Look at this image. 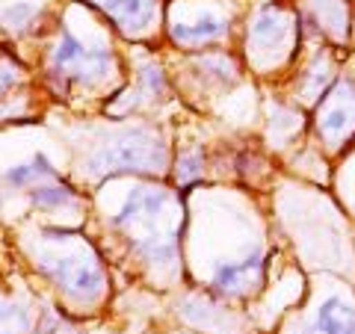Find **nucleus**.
I'll use <instances>...</instances> for the list:
<instances>
[{
  "label": "nucleus",
  "instance_id": "nucleus-1",
  "mask_svg": "<svg viewBox=\"0 0 355 334\" xmlns=\"http://www.w3.org/2000/svg\"><path fill=\"white\" fill-rule=\"evenodd\" d=\"M166 151L160 142H154L151 133L133 130L119 137L116 142L98 148L89 160V169L98 175H113V172H151L163 166Z\"/></svg>",
  "mask_w": 355,
  "mask_h": 334
},
{
  "label": "nucleus",
  "instance_id": "nucleus-2",
  "mask_svg": "<svg viewBox=\"0 0 355 334\" xmlns=\"http://www.w3.org/2000/svg\"><path fill=\"white\" fill-rule=\"evenodd\" d=\"M44 270L53 275V281L62 284L69 293H98L104 287V275L98 270L95 261H86L80 254H69V258H57V261H48Z\"/></svg>",
  "mask_w": 355,
  "mask_h": 334
},
{
  "label": "nucleus",
  "instance_id": "nucleus-3",
  "mask_svg": "<svg viewBox=\"0 0 355 334\" xmlns=\"http://www.w3.org/2000/svg\"><path fill=\"white\" fill-rule=\"evenodd\" d=\"M352 121H355V95L349 86H347V95H343V86H338L335 95L323 98V109L317 113V125L329 142H335L343 137V130H347Z\"/></svg>",
  "mask_w": 355,
  "mask_h": 334
},
{
  "label": "nucleus",
  "instance_id": "nucleus-4",
  "mask_svg": "<svg viewBox=\"0 0 355 334\" xmlns=\"http://www.w3.org/2000/svg\"><path fill=\"white\" fill-rule=\"evenodd\" d=\"M53 65L60 71H86V74H101L107 65V51H86L69 30L62 33V42L53 51Z\"/></svg>",
  "mask_w": 355,
  "mask_h": 334
},
{
  "label": "nucleus",
  "instance_id": "nucleus-5",
  "mask_svg": "<svg viewBox=\"0 0 355 334\" xmlns=\"http://www.w3.org/2000/svg\"><path fill=\"white\" fill-rule=\"evenodd\" d=\"M95 3L128 33L146 30L154 18V9H157L154 0H95Z\"/></svg>",
  "mask_w": 355,
  "mask_h": 334
},
{
  "label": "nucleus",
  "instance_id": "nucleus-6",
  "mask_svg": "<svg viewBox=\"0 0 355 334\" xmlns=\"http://www.w3.org/2000/svg\"><path fill=\"white\" fill-rule=\"evenodd\" d=\"M314 331L317 334H355V305H349L340 296H329L317 308Z\"/></svg>",
  "mask_w": 355,
  "mask_h": 334
},
{
  "label": "nucleus",
  "instance_id": "nucleus-7",
  "mask_svg": "<svg viewBox=\"0 0 355 334\" xmlns=\"http://www.w3.org/2000/svg\"><path fill=\"white\" fill-rule=\"evenodd\" d=\"M219 33H225V21H222L219 15H210V12H205V15H198L196 21H175L172 24V36L178 39V42H207V39H216Z\"/></svg>",
  "mask_w": 355,
  "mask_h": 334
},
{
  "label": "nucleus",
  "instance_id": "nucleus-8",
  "mask_svg": "<svg viewBox=\"0 0 355 334\" xmlns=\"http://www.w3.org/2000/svg\"><path fill=\"white\" fill-rule=\"evenodd\" d=\"M252 270H258V261H243V263H222L214 275L216 290H240L243 281L249 278Z\"/></svg>",
  "mask_w": 355,
  "mask_h": 334
},
{
  "label": "nucleus",
  "instance_id": "nucleus-9",
  "mask_svg": "<svg viewBox=\"0 0 355 334\" xmlns=\"http://www.w3.org/2000/svg\"><path fill=\"white\" fill-rule=\"evenodd\" d=\"M71 189H60V186H39L30 193V202L36 207H62L71 202Z\"/></svg>",
  "mask_w": 355,
  "mask_h": 334
},
{
  "label": "nucleus",
  "instance_id": "nucleus-10",
  "mask_svg": "<svg viewBox=\"0 0 355 334\" xmlns=\"http://www.w3.org/2000/svg\"><path fill=\"white\" fill-rule=\"evenodd\" d=\"M33 15H36V9H33L30 3H15L3 12V27L6 30H24L33 21Z\"/></svg>",
  "mask_w": 355,
  "mask_h": 334
},
{
  "label": "nucleus",
  "instance_id": "nucleus-11",
  "mask_svg": "<svg viewBox=\"0 0 355 334\" xmlns=\"http://www.w3.org/2000/svg\"><path fill=\"white\" fill-rule=\"evenodd\" d=\"M27 319L18 308H0V334H24Z\"/></svg>",
  "mask_w": 355,
  "mask_h": 334
},
{
  "label": "nucleus",
  "instance_id": "nucleus-12",
  "mask_svg": "<svg viewBox=\"0 0 355 334\" xmlns=\"http://www.w3.org/2000/svg\"><path fill=\"white\" fill-rule=\"evenodd\" d=\"M36 172H39V169H36V163H33V166H15V169H9V172H6V181L12 184V186H24Z\"/></svg>",
  "mask_w": 355,
  "mask_h": 334
},
{
  "label": "nucleus",
  "instance_id": "nucleus-13",
  "mask_svg": "<svg viewBox=\"0 0 355 334\" xmlns=\"http://www.w3.org/2000/svg\"><path fill=\"white\" fill-rule=\"evenodd\" d=\"M196 175H198V157L190 154V157L181 160V172H178V177H181V181H190V177H196Z\"/></svg>",
  "mask_w": 355,
  "mask_h": 334
},
{
  "label": "nucleus",
  "instance_id": "nucleus-14",
  "mask_svg": "<svg viewBox=\"0 0 355 334\" xmlns=\"http://www.w3.org/2000/svg\"><path fill=\"white\" fill-rule=\"evenodd\" d=\"M12 83H15V74L9 71V69H0V95H3L6 89L12 86Z\"/></svg>",
  "mask_w": 355,
  "mask_h": 334
},
{
  "label": "nucleus",
  "instance_id": "nucleus-15",
  "mask_svg": "<svg viewBox=\"0 0 355 334\" xmlns=\"http://www.w3.org/2000/svg\"><path fill=\"white\" fill-rule=\"evenodd\" d=\"M302 334H317V331H314V328H311V331H302Z\"/></svg>",
  "mask_w": 355,
  "mask_h": 334
}]
</instances>
